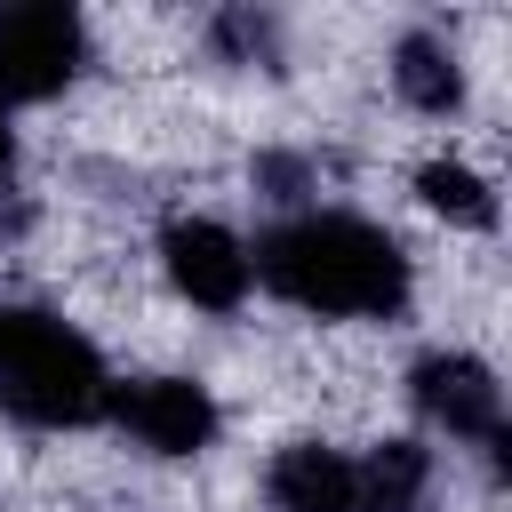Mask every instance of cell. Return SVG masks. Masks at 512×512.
I'll return each instance as SVG.
<instances>
[{"label":"cell","mask_w":512,"mask_h":512,"mask_svg":"<svg viewBox=\"0 0 512 512\" xmlns=\"http://www.w3.org/2000/svg\"><path fill=\"white\" fill-rule=\"evenodd\" d=\"M248 272L272 296H288V304H304L320 320H392L408 304L400 240L384 224H368V216H344V208H312V216L272 224L256 240V256H248Z\"/></svg>","instance_id":"obj_1"},{"label":"cell","mask_w":512,"mask_h":512,"mask_svg":"<svg viewBox=\"0 0 512 512\" xmlns=\"http://www.w3.org/2000/svg\"><path fill=\"white\" fill-rule=\"evenodd\" d=\"M104 400H112V376L80 328L48 312H0V408L16 424L64 432V424L104 416Z\"/></svg>","instance_id":"obj_2"},{"label":"cell","mask_w":512,"mask_h":512,"mask_svg":"<svg viewBox=\"0 0 512 512\" xmlns=\"http://www.w3.org/2000/svg\"><path fill=\"white\" fill-rule=\"evenodd\" d=\"M80 64H88V24L64 0L0 8V112L8 104H48L56 88H72Z\"/></svg>","instance_id":"obj_3"},{"label":"cell","mask_w":512,"mask_h":512,"mask_svg":"<svg viewBox=\"0 0 512 512\" xmlns=\"http://www.w3.org/2000/svg\"><path fill=\"white\" fill-rule=\"evenodd\" d=\"M112 424L136 440V448H152V456H200L208 440H216V400L192 384V376H128V384H112Z\"/></svg>","instance_id":"obj_4"},{"label":"cell","mask_w":512,"mask_h":512,"mask_svg":"<svg viewBox=\"0 0 512 512\" xmlns=\"http://www.w3.org/2000/svg\"><path fill=\"white\" fill-rule=\"evenodd\" d=\"M160 264H168V280H176V296H192L200 312H232L240 296H248V248L216 224V216H176L168 232H160Z\"/></svg>","instance_id":"obj_5"},{"label":"cell","mask_w":512,"mask_h":512,"mask_svg":"<svg viewBox=\"0 0 512 512\" xmlns=\"http://www.w3.org/2000/svg\"><path fill=\"white\" fill-rule=\"evenodd\" d=\"M408 392H416L424 424H440L448 440H496L504 432V392L472 352H424L408 368Z\"/></svg>","instance_id":"obj_6"},{"label":"cell","mask_w":512,"mask_h":512,"mask_svg":"<svg viewBox=\"0 0 512 512\" xmlns=\"http://www.w3.org/2000/svg\"><path fill=\"white\" fill-rule=\"evenodd\" d=\"M272 504L280 512H360V472H352V456L296 440L272 456Z\"/></svg>","instance_id":"obj_7"},{"label":"cell","mask_w":512,"mask_h":512,"mask_svg":"<svg viewBox=\"0 0 512 512\" xmlns=\"http://www.w3.org/2000/svg\"><path fill=\"white\" fill-rule=\"evenodd\" d=\"M360 472V512H416L424 504V488H432V456L416 448V440H384L368 464H352Z\"/></svg>","instance_id":"obj_8"},{"label":"cell","mask_w":512,"mask_h":512,"mask_svg":"<svg viewBox=\"0 0 512 512\" xmlns=\"http://www.w3.org/2000/svg\"><path fill=\"white\" fill-rule=\"evenodd\" d=\"M392 80H400V96H408L416 112H456V104H464V72H456V56H448L432 32L400 40V64H392Z\"/></svg>","instance_id":"obj_9"},{"label":"cell","mask_w":512,"mask_h":512,"mask_svg":"<svg viewBox=\"0 0 512 512\" xmlns=\"http://www.w3.org/2000/svg\"><path fill=\"white\" fill-rule=\"evenodd\" d=\"M416 192H424V208H440V216H456V224H496L488 184H480L472 168H456V160H424V168H416Z\"/></svg>","instance_id":"obj_10"},{"label":"cell","mask_w":512,"mask_h":512,"mask_svg":"<svg viewBox=\"0 0 512 512\" xmlns=\"http://www.w3.org/2000/svg\"><path fill=\"white\" fill-rule=\"evenodd\" d=\"M8 176H16V136H8V112H0V192H8Z\"/></svg>","instance_id":"obj_11"}]
</instances>
